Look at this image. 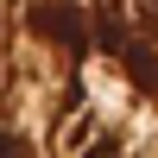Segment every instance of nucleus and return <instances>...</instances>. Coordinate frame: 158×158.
Instances as JSON below:
<instances>
[{"mask_svg":"<svg viewBox=\"0 0 158 158\" xmlns=\"http://www.w3.org/2000/svg\"><path fill=\"white\" fill-rule=\"evenodd\" d=\"M25 32L63 44L70 57H82L89 51V13H76V6H38V13H25Z\"/></svg>","mask_w":158,"mask_h":158,"instance_id":"obj_1","label":"nucleus"}]
</instances>
